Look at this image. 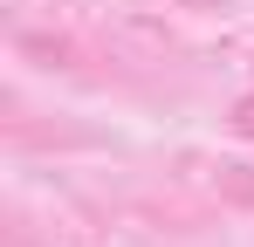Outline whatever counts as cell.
Wrapping results in <instances>:
<instances>
[{
    "instance_id": "1",
    "label": "cell",
    "mask_w": 254,
    "mask_h": 247,
    "mask_svg": "<svg viewBox=\"0 0 254 247\" xmlns=\"http://www.w3.org/2000/svg\"><path fill=\"white\" fill-rule=\"evenodd\" d=\"M227 124H234V137H248V144H254V96H241V103H234V117H227Z\"/></svg>"
}]
</instances>
